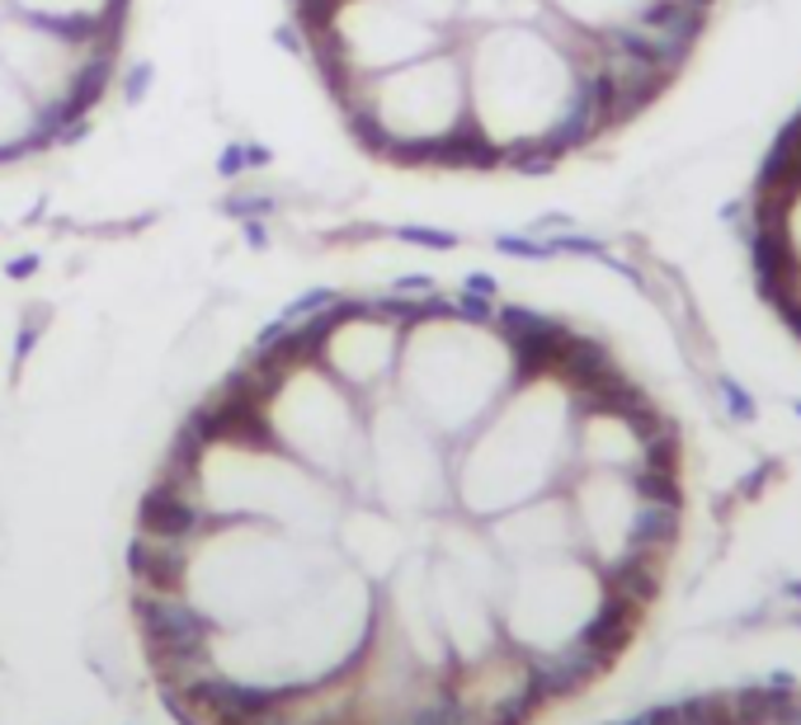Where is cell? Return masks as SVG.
<instances>
[{
    "instance_id": "obj_1",
    "label": "cell",
    "mask_w": 801,
    "mask_h": 725,
    "mask_svg": "<svg viewBox=\"0 0 801 725\" xmlns=\"http://www.w3.org/2000/svg\"><path fill=\"white\" fill-rule=\"evenodd\" d=\"M457 47L467 66L472 166H542L613 128L590 52L547 10L467 29Z\"/></svg>"
},
{
    "instance_id": "obj_2",
    "label": "cell",
    "mask_w": 801,
    "mask_h": 725,
    "mask_svg": "<svg viewBox=\"0 0 801 725\" xmlns=\"http://www.w3.org/2000/svg\"><path fill=\"white\" fill-rule=\"evenodd\" d=\"M599 373L557 344H542L505 401L457 444L453 486L467 519H500L538 494H551L576 471V415Z\"/></svg>"
},
{
    "instance_id": "obj_3",
    "label": "cell",
    "mask_w": 801,
    "mask_h": 725,
    "mask_svg": "<svg viewBox=\"0 0 801 725\" xmlns=\"http://www.w3.org/2000/svg\"><path fill=\"white\" fill-rule=\"evenodd\" d=\"M538 340L509 321L462 307H411L401 330L397 392L443 444H462L524 377Z\"/></svg>"
},
{
    "instance_id": "obj_4",
    "label": "cell",
    "mask_w": 801,
    "mask_h": 725,
    "mask_svg": "<svg viewBox=\"0 0 801 725\" xmlns=\"http://www.w3.org/2000/svg\"><path fill=\"white\" fill-rule=\"evenodd\" d=\"M349 128L372 151L405 166H472V109H467V66L462 47L405 62L382 76L354 81L335 90Z\"/></svg>"
},
{
    "instance_id": "obj_5",
    "label": "cell",
    "mask_w": 801,
    "mask_h": 725,
    "mask_svg": "<svg viewBox=\"0 0 801 725\" xmlns=\"http://www.w3.org/2000/svg\"><path fill=\"white\" fill-rule=\"evenodd\" d=\"M712 0H542L547 20L580 43H628L674 76L698 43Z\"/></svg>"
},
{
    "instance_id": "obj_6",
    "label": "cell",
    "mask_w": 801,
    "mask_h": 725,
    "mask_svg": "<svg viewBox=\"0 0 801 725\" xmlns=\"http://www.w3.org/2000/svg\"><path fill=\"white\" fill-rule=\"evenodd\" d=\"M576 471H628V476H670L665 434L618 386H590L576 415Z\"/></svg>"
},
{
    "instance_id": "obj_7",
    "label": "cell",
    "mask_w": 801,
    "mask_h": 725,
    "mask_svg": "<svg viewBox=\"0 0 801 725\" xmlns=\"http://www.w3.org/2000/svg\"><path fill=\"white\" fill-rule=\"evenodd\" d=\"M52 137H62V128L48 118L43 104L24 90L20 76L0 62V161L39 151Z\"/></svg>"
},
{
    "instance_id": "obj_8",
    "label": "cell",
    "mask_w": 801,
    "mask_h": 725,
    "mask_svg": "<svg viewBox=\"0 0 801 725\" xmlns=\"http://www.w3.org/2000/svg\"><path fill=\"white\" fill-rule=\"evenodd\" d=\"M6 6L29 14V20L62 24L76 33H118L128 0H6Z\"/></svg>"
},
{
    "instance_id": "obj_9",
    "label": "cell",
    "mask_w": 801,
    "mask_h": 725,
    "mask_svg": "<svg viewBox=\"0 0 801 725\" xmlns=\"http://www.w3.org/2000/svg\"><path fill=\"white\" fill-rule=\"evenodd\" d=\"M788 156H801V137H797V141H792V147H788Z\"/></svg>"
}]
</instances>
